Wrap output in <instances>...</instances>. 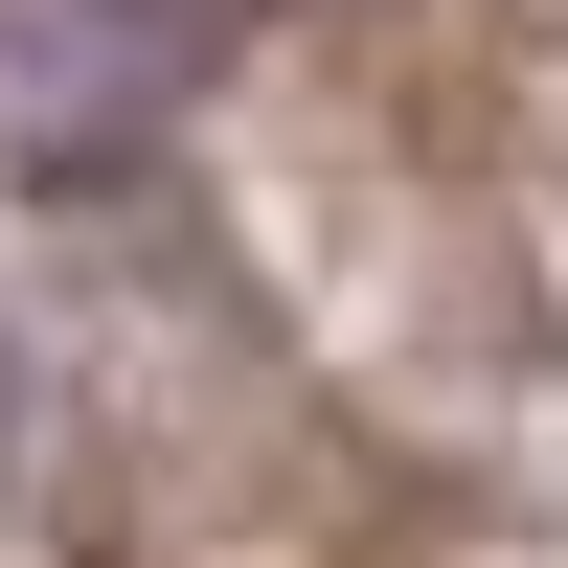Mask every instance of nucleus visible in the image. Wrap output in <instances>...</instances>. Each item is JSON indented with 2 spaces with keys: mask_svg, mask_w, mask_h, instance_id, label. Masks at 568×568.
I'll use <instances>...</instances> for the list:
<instances>
[{
  "mask_svg": "<svg viewBox=\"0 0 568 568\" xmlns=\"http://www.w3.org/2000/svg\"><path fill=\"white\" fill-rule=\"evenodd\" d=\"M0 433H23V387H0Z\"/></svg>",
  "mask_w": 568,
  "mask_h": 568,
  "instance_id": "obj_1",
  "label": "nucleus"
}]
</instances>
